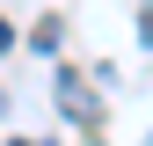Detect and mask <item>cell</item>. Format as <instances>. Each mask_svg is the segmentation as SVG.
Listing matches in <instances>:
<instances>
[{"instance_id": "2", "label": "cell", "mask_w": 153, "mask_h": 146, "mask_svg": "<svg viewBox=\"0 0 153 146\" xmlns=\"http://www.w3.org/2000/svg\"><path fill=\"white\" fill-rule=\"evenodd\" d=\"M7 44H15V29H7V22H0V51H7Z\"/></svg>"}, {"instance_id": "1", "label": "cell", "mask_w": 153, "mask_h": 146, "mask_svg": "<svg viewBox=\"0 0 153 146\" xmlns=\"http://www.w3.org/2000/svg\"><path fill=\"white\" fill-rule=\"evenodd\" d=\"M59 110H66V117H80V124H95V95L73 80V73H59Z\"/></svg>"}]
</instances>
